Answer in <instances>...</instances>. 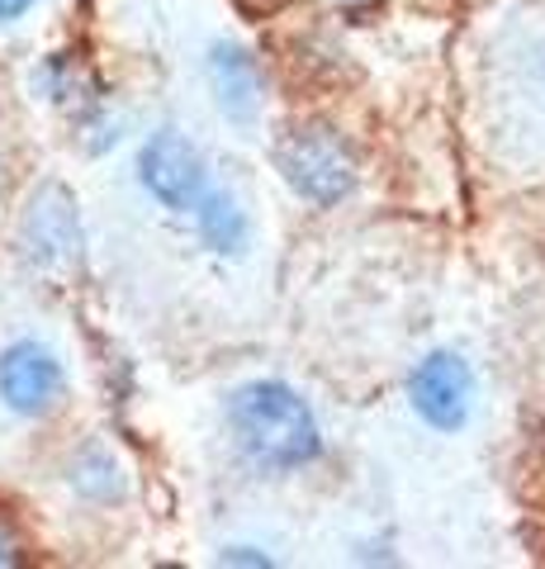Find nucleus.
Masks as SVG:
<instances>
[{"label": "nucleus", "instance_id": "nucleus-1", "mask_svg": "<svg viewBox=\"0 0 545 569\" xmlns=\"http://www.w3.org/2000/svg\"><path fill=\"white\" fill-rule=\"evenodd\" d=\"M228 432L261 470H304L323 456L313 408L280 380H248L228 395Z\"/></svg>", "mask_w": 545, "mask_h": 569}, {"label": "nucleus", "instance_id": "nucleus-2", "mask_svg": "<svg viewBox=\"0 0 545 569\" xmlns=\"http://www.w3.org/2000/svg\"><path fill=\"white\" fill-rule=\"evenodd\" d=\"M275 167L285 186L313 209H332L356 190V152L327 123H294L275 142Z\"/></svg>", "mask_w": 545, "mask_h": 569}, {"label": "nucleus", "instance_id": "nucleus-5", "mask_svg": "<svg viewBox=\"0 0 545 569\" xmlns=\"http://www.w3.org/2000/svg\"><path fill=\"white\" fill-rule=\"evenodd\" d=\"M67 370L43 342H10L0 351V403L20 418H43L62 399Z\"/></svg>", "mask_w": 545, "mask_h": 569}, {"label": "nucleus", "instance_id": "nucleus-4", "mask_svg": "<svg viewBox=\"0 0 545 569\" xmlns=\"http://www.w3.org/2000/svg\"><path fill=\"white\" fill-rule=\"evenodd\" d=\"M408 403L436 432H461L474 408V370L465 366V356L455 351L422 356L408 376Z\"/></svg>", "mask_w": 545, "mask_h": 569}, {"label": "nucleus", "instance_id": "nucleus-11", "mask_svg": "<svg viewBox=\"0 0 545 569\" xmlns=\"http://www.w3.org/2000/svg\"><path fill=\"white\" fill-rule=\"evenodd\" d=\"M0 565H20V537L6 527V518H0Z\"/></svg>", "mask_w": 545, "mask_h": 569}, {"label": "nucleus", "instance_id": "nucleus-9", "mask_svg": "<svg viewBox=\"0 0 545 569\" xmlns=\"http://www.w3.org/2000/svg\"><path fill=\"white\" fill-rule=\"evenodd\" d=\"M72 489L95 498V503H114L124 493V479H119V466L104 451H85L72 466Z\"/></svg>", "mask_w": 545, "mask_h": 569}, {"label": "nucleus", "instance_id": "nucleus-8", "mask_svg": "<svg viewBox=\"0 0 545 569\" xmlns=\"http://www.w3.org/2000/svg\"><path fill=\"white\" fill-rule=\"evenodd\" d=\"M190 219H195V233H200V242L209 247V252L238 257L242 247H248L252 219H248V209H242V200L228 186H209Z\"/></svg>", "mask_w": 545, "mask_h": 569}, {"label": "nucleus", "instance_id": "nucleus-6", "mask_svg": "<svg viewBox=\"0 0 545 569\" xmlns=\"http://www.w3.org/2000/svg\"><path fill=\"white\" fill-rule=\"evenodd\" d=\"M20 238H24V252L39 266H72L81 257V219H77L72 194L62 186H43L24 204Z\"/></svg>", "mask_w": 545, "mask_h": 569}, {"label": "nucleus", "instance_id": "nucleus-7", "mask_svg": "<svg viewBox=\"0 0 545 569\" xmlns=\"http://www.w3.org/2000/svg\"><path fill=\"white\" fill-rule=\"evenodd\" d=\"M209 86H214V104L233 123H252L266 100V81L248 48L238 43H214L209 48Z\"/></svg>", "mask_w": 545, "mask_h": 569}, {"label": "nucleus", "instance_id": "nucleus-3", "mask_svg": "<svg viewBox=\"0 0 545 569\" xmlns=\"http://www.w3.org/2000/svg\"><path fill=\"white\" fill-rule=\"evenodd\" d=\"M138 186L162 209L171 213H195V204L204 200V190L214 186L209 181V167L200 148L190 142L185 133L175 129H157L143 138V148H138Z\"/></svg>", "mask_w": 545, "mask_h": 569}, {"label": "nucleus", "instance_id": "nucleus-10", "mask_svg": "<svg viewBox=\"0 0 545 569\" xmlns=\"http://www.w3.org/2000/svg\"><path fill=\"white\" fill-rule=\"evenodd\" d=\"M219 560L223 565H271V556H261L252 546H228V550H219Z\"/></svg>", "mask_w": 545, "mask_h": 569}, {"label": "nucleus", "instance_id": "nucleus-12", "mask_svg": "<svg viewBox=\"0 0 545 569\" xmlns=\"http://www.w3.org/2000/svg\"><path fill=\"white\" fill-rule=\"evenodd\" d=\"M29 6H33V0H0V24H6V20H20Z\"/></svg>", "mask_w": 545, "mask_h": 569}]
</instances>
